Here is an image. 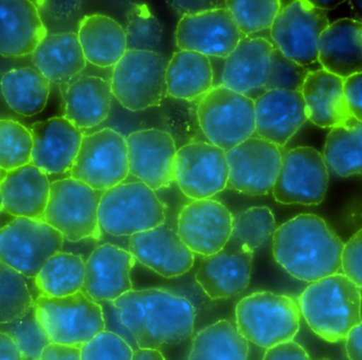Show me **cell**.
I'll use <instances>...</instances> for the list:
<instances>
[{"mask_svg": "<svg viewBox=\"0 0 362 360\" xmlns=\"http://www.w3.org/2000/svg\"><path fill=\"white\" fill-rule=\"evenodd\" d=\"M344 243L316 214L304 213L276 228L272 253L276 263L291 277L313 283L340 274Z\"/></svg>", "mask_w": 362, "mask_h": 360, "instance_id": "obj_1", "label": "cell"}, {"mask_svg": "<svg viewBox=\"0 0 362 360\" xmlns=\"http://www.w3.org/2000/svg\"><path fill=\"white\" fill-rule=\"evenodd\" d=\"M112 303L139 349L178 344L193 333V304L170 291L133 289Z\"/></svg>", "mask_w": 362, "mask_h": 360, "instance_id": "obj_2", "label": "cell"}, {"mask_svg": "<svg viewBox=\"0 0 362 360\" xmlns=\"http://www.w3.org/2000/svg\"><path fill=\"white\" fill-rule=\"evenodd\" d=\"M361 289L346 274L310 283L300 295V312L313 332L327 342L346 340L362 320Z\"/></svg>", "mask_w": 362, "mask_h": 360, "instance_id": "obj_3", "label": "cell"}, {"mask_svg": "<svg viewBox=\"0 0 362 360\" xmlns=\"http://www.w3.org/2000/svg\"><path fill=\"white\" fill-rule=\"evenodd\" d=\"M236 327L251 344L267 349L291 342L300 330L299 304L285 295L259 291L235 308Z\"/></svg>", "mask_w": 362, "mask_h": 360, "instance_id": "obj_4", "label": "cell"}, {"mask_svg": "<svg viewBox=\"0 0 362 360\" xmlns=\"http://www.w3.org/2000/svg\"><path fill=\"white\" fill-rule=\"evenodd\" d=\"M98 217L106 233L131 238L165 223L167 208L141 181L123 182L101 194Z\"/></svg>", "mask_w": 362, "mask_h": 360, "instance_id": "obj_5", "label": "cell"}, {"mask_svg": "<svg viewBox=\"0 0 362 360\" xmlns=\"http://www.w3.org/2000/svg\"><path fill=\"white\" fill-rule=\"evenodd\" d=\"M34 308L51 344L81 348L105 331L101 304L82 291L62 298L38 295Z\"/></svg>", "mask_w": 362, "mask_h": 360, "instance_id": "obj_6", "label": "cell"}, {"mask_svg": "<svg viewBox=\"0 0 362 360\" xmlns=\"http://www.w3.org/2000/svg\"><path fill=\"white\" fill-rule=\"evenodd\" d=\"M196 115L208 142L225 152L255 135V101L223 85L198 100Z\"/></svg>", "mask_w": 362, "mask_h": 360, "instance_id": "obj_7", "label": "cell"}, {"mask_svg": "<svg viewBox=\"0 0 362 360\" xmlns=\"http://www.w3.org/2000/svg\"><path fill=\"white\" fill-rule=\"evenodd\" d=\"M168 64L159 52L127 50L112 69V97L131 112L160 106Z\"/></svg>", "mask_w": 362, "mask_h": 360, "instance_id": "obj_8", "label": "cell"}, {"mask_svg": "<svg viewBox=\"0 0 362 360\" xmlns=\"http://www.w3.org/2000/svg\"><path fill=\"white\" fill-rule=\"evenodd\" d=\"M100 197L99 192L82 181L71 178L52 181L44 221L69 242L99 238Z\"/></svg>", "mask_w": 362, "mask_h": 360, "instance_id": "obj_9", "label": "cell"}, {"mask_svg": "<svg viewBox=\"0 0 362 360\" xmlns=\"http://www.w3.org/2000/svg\"><path fill=\"white\" fill-rule=\"evenodd\" d=\"M64 240L44 219L13 217L0 227V263L34 280L44 264L62 251Z\"/></svg>", "mask_w": 362, "mask_h": 360, "instance_id": "obj_10", "label": "cell"}, {"mask_svg": "<svg viewBox=\"0 0 362 360\" xmlns=\"http://www.w3.org/2000/svg\"><path fill=\"white\" fill-rule=\"evenodd\" d=\"M69 174L98 192L124 182L129 175L127 137L110 127L84 135Z\"/></svg>", "mask_w": 362, "mask_h": 360, "instance_id": "obj_11", "label": "cell"}, {"mask_svg": "<svg viewBox=\"0 0 362 360\" xmlns=\"http://www.w3.org/2000/svg\"><path fill=\"white\" fill-rule=\"evenodd\" d=\"M329 25L327 12L310 0H296L281 8L270 28V42L291 61L308 67L318 63V45Z\"/></svg>", "mask_w": 362, "mask_h": 360, "instance_id": "obj_12", "label": "cell"}, {"mask_svg": "<svg viewBox=\"0 0 362 360\" xmlns=\"http://www.w3.org/2000/svg\"><path fill=\"white\" fill-rule=\"evenodd\" d=\"M329 180L323 155L310 146H298L283 155L272 195L283 204L317 206L325 200Z\"/></svg>", "mask_w": 362, "mask_h": 360, "instance_id": "obj_13", "label": "cell"}, {"mask_svg": "<svg viewBox=\"0 0 362 360\" xmlns=\"http://www.w3.org/2000/svg\"><path fill=\"white\" fill-rule=\"evenodd\" d=\"M226 152L208 141H193L178 148L174 181L192 200L210 199L228 185Z\"/></svg>", "mask_w": 362, "mask_h": 360, "instance_id": "obj_14", "label": "cell"}, {"mask_svg": "<svg viewBox=\"0 0 362 360\" xmlns=\"http://www.w3.org/2000/svg\"><path fill=\"white\" fill-rule=\"evenodd\" d=\"M227 187L250 196L266 195L274 189L283 154L276 144L255 135L226 152Z\"/></svg>", "mask_w": 362, "mask_h": 360, "instance_id": "obj_15", "label": "cell"}, {"mask_svg": "<svg viewBox=\"0 0 362 360\" xmlns=\"http://www.w3.org/2000/svg\"><path fill=\"white\" fill-rule=\"evenodd\" d=\"M233 215L214 199L192 200L178 214L177 233L194 255L221 252L231 236Z\"/></svg>", "mask_w": 362, "mask_h": 360, "instance_id": "obj_16", "label": "cell"}, {"mask_svg": "<svg viewBox=\"0 0 362 360\" xmlns=\"http://www.w3.org/2000/svg\"><path fill=\"white\" fill-rule=\"evenodd\" d=\"M129 174L153 191L169 187L174 181L177 144L165 129H144L127 137Z\"/></svg>", "mask_w": 362, "mask_h": 360, "instance_id": "obj_17", "label": "cell"}, {"mask_svg": "<svg viewBox=\"0 0 362 360\" xmlns=\"http://www.w3.org/2000/svg\"><path fill=\"white\" fill-rule=\"evenodd\" d=\"M242 38L226 6L181 17L175 33L180 50L219 59H227Z\"/></svg>", "mask_w": 362, "mask_h": 360, "instance_id": "obj_18", "label": "cell"}, {"mask_svg": "<svg viewBox=\"0 0 362 360\" xmlns=\"http://www.w3.org/2000/svg\"><path fill=\"white\" fill-rule=\"evenodd\" d=\"M32 165L47 175L71 171L80 152L84 134L65 117L38 121L31 127Z\"/></svg>", "mask_w": 362, "mask_h": 360, "instance_id": "obj_19", "label": "cell"}, {"mask_svg": "<svg viewBox=\"0 0 362 360\" xmlns=\"http://www.w3.org/2000/svg\"><path fill=\"white\" fill-rule=\"evenodd\" d=\"M274 47L261 36L243 37L225 59L221 85L255 101L265 93Z\"/></svg>", "mask_w": 362, "mask_h": 360, "instance_id": "obj_20", "label": "cell"}, {"mask_svg": "<svg viewBox=\"0 0 362 360\" xmlns=\"http://www.w3.org/2000/svg\"><path fill=\"white\" fill-rule=\"evenodd\" d=\"M129 252L142 265L165 278H177L194 265V253L185 246L177 230L168 223L129 238Z\"/></svg>", "mask_w": 362, "mask_h": 360, "instance_id": "obj_21", "label": "cell"}, {"mask_svg": "<svg viewBox=\"0 0 362 360\" xmlns=\"http://www.w3.org/2000/svg\"><path fill=\"white\" fill-rule=\"evenodd\" d=\"M255 135L284 148L308 120L300 91H269L255 100Z\"/></svg>", "mask_w": 362, "mask_h": 360, "instance_id": "obj_22", "label": "cell"}, {"mask_svg": "<svg viewBox=\"0 0 362 360\" xmlns=\"http://www.w3.org/2000/svg\"><path fill=\"white\" fill-rule=\"evenodd\" d=\"M136 259L129 251L112 244L95 248L86 261L84 291L97 302H112L133 291L131 272Z\"/></svg>", "mask_w": 362, "mask_h": 360, "instance_id": "obj_23", "label": "cell"}, {"mask_svg": "<svg viewBox=\"0 0 362 360\" xmlns=\"http://www.w3.org/2000/svg\"><path fill=\"white\" fill-rule=\"evenodd\" d=\"M64 116L78 129L99 127L112 110L110 81L97 76H83L59 85Z\"/></svg>", "mask_w": 362, "mask_h": 360, "instance_id": "obj_24", "label": "cell"}, {"mask_svg": "<svg viewBox=\"0 0 362 360\" xmlns=\"http://www.w3.org/2000/svg\"><path fill=\"white\" fill-rule=\"evenodd\" d=\"M50 185L49 176L32 163L6 172L0 180L2 212L13 217L44 219Z\"/></svg>", "mask_w": 362, "mask_h": 360, "instance_id": "obj_25", "label": "cell"}, {"mask_svg": "<svg viewBox=\"0 0 362 360\" xmlns=\"http://www.w3.org/2000/svg\"><path fill=\"white\" fill-rule=\"evenodd\" d=\"M46 35L35 1L0 0L1 57L32 55Z\"/></svg>", "mask_w": 362, "mask_h": 360, "instance_id": "obj_26", "label": "cell"}, {"mask_svg": "<svg viewBox=\"0 0 362 360\" xmlns=\"http://www.w3.org/2000/svg\"><path fill=\"white\" fill-rule=\"evenodd\" d=\"M308 120L321 129H334L352 119L344 80L327 70H310L301 89Z\"/></svg>", "mask_w": 362, "mask_h": 360, "instance_id": "obj_27", "label": "cell"}, {"mask_svg": "<svg viewBox=\"0 0 362 360\" xmlns=\"http://www.w3.org/2000/svg\"><path fill=\"white\" fill-rule=\"evenodd\" d=\"M322 69L346 79L362 72V23L342 18L329 23L318 45Z\"/></svg>", "mask_w": 362, "mask_h": 360, "instance_id": "obj_28", "label": "cell"}, {"mask_svg": "<svg viewBox=\"0 0 362 360\" xmlns=\"http://www.w3.org/2000/svg\"><path fill=\"white\" fill-rule=\"evenodd\" d=\"M253 253H215L204 257L195 274L197 284L212 300L229 299L247 289L252 272Z\"/></svg>", "mask_w": 362, "mask_h": 360, "instance_id": "obj_29", "label": "cell"}, {"mask_svg": "<svg viewBox=\"0 0 362 360\" xmlns=\"http://www.w3.org/2000/svg\"><path fill=\"white\" fill-rule=\"evenodd\" d=\"M76 34L87 63L95 67L112 69L127 53L124 28L107 15H85Z\"/></svg>", "mask_w": 362, "mask_h": 360, "instance_id": "obj_30", "label": "cell"}, {"mask_svg": "<svg viewBox=\"0 0 362 360\" xmlns=\"http://www.w3.org/2000/svg\"><path fill=\"white\" fill-rule=\"evenodd\" d=\"M32 63L47 80L59 85L78 78L87 66L76 33L45 36L32 54Z\"/></svg>", "mask_w": 362, "mask_h": 360, "instance_id": "obj_31", "label": "cell"}, {"mask_svg": "<svg viewBox=\"0 0 362 360\" xmlns=\"http://www.w3.org/2000/svg\"><path fill=\"white\" fill-rule=\"evenodd\" d=\"M214 87V69L210 57L193 51L174 53L165 70L168 98L192 102L202 99Z\"/></svg>", "mask_w": 362, "mask_h": 360, "instance_id": "obj_32", "label": "cell"}, {"mask_svg": "<svg viewBox=\"0 0 362 360\" xmlns=\"http://www.w3.org/2000/svg\"><path fill=\"white\" fill-rule=\"evenodd\" d=\"M51 83L34 67L13 68L2 74L0 89L8 108L23 117H33L46 108Z\"/></svg>", "mask_w": 362, "mask_h": 360, "instance_id": "obj_33", "label": "cell"}, {"mask_svg": "<svg viewBox=\"0 0 362 360\" xmlns=\"http://www.w3.org/2000/svg\"><path fill=\"white\" fill-rule=\"evenodd\" d=\"M248 340L227 320L217 321L198 332L189 354V360H248Z\"/></svg>", "mask_w": 362, "mask_h": 360, "instance_id": "obj_34", "label": "cell"}, {"mask_svg": "<svg viewBox=\"0 0 362 360\" xmlns=\"http://www.w3.org/2000/svg\"><path fill=\"white\" fill-rule=\"evenodd\" d=\"M86 262L71 252L55 253L34 279L40 295L50 298L67 297L82 291Z\"/></svg>", "mask_w": 362, "mask_h": 360, "instance_id": "obj_35", "label": "cell"}, {"mask_svg": "<svg viewBox=\"0 0 362 360\" xmlns=\"http://www.w3.org/2000/svg\"><path fill=\"white\" fill-rule=\"evenodd\" d=\"M323 157L327 168L341 178L362 175V122L351 119L334 127L325 141Z\"/></svg>", "mask_w": 362, "mask_h": 360, "instance_id": "obj_36", "label": "cell"}, {"mask_svg": "<svg viewBox=\"0 0 362 360\" xmlns=\"http://www.w3.org/2000/svg\"><path fill=\"white\" fill-rule=\"evenodd\" d=\"M276 231L274 213L267 207H252L234 217L231 236L223 252L255 253Z\"/></svg>", "mask_w": 362, "mask_h": 360, "instance_id": "obj_37", "label": "cell"}, {"mask_svg": "<svg viewBox=\"0 0 362 360\" xmlns=\"http://www.w3.org/2000/svg\"><path fill=\"white\" fill-rule=\"evenodd\" d=\"M25 277L6 264L0 263V325L23 318L34 306Z\"/></svg>", "mask_w": 362, "mask_h": 360, "instance_id": "obj_38", "label": "cell"}, {"mask_svg": "<svg viewBox=\"0 0 362 360\" xmlns=\"http://www.w3.org/2000/svg\"><path fill=\"white\" fill-rule=\"evenodd\" d=\"M225 6L243 37L270 30L282 4L279 0H228Z\"/></svg>", "mask_w": 362, "mask_h": 360, "instance_id": "obj_39", "label": "cell"}, {"mask_svg": "<svg viewBox=\"0 0 362 360\" xmlns=\"http://www.w3.org/2000/svg\"><path fill=\"white\" fill-rule=\"evenodd\" d=\"M31 131L18 121L0 119V170L10 172L32 161Z\"/></svg>", "mask_w": 362, "mask_h": 360, "instance_id": "obj_40", "label": "cell"}, {"mask_svg": "<svg viewBox=\"0 0 362 360\" xmlns=\"http://www.w3.org/2000/svg\"><path fill=\"white\" fill-rule=\"evenodd\" d=\"M124 30L127 50L157 52L163 40V25L146 4L129 8Z\"/></svg>", "mask_w": 362, "mask_h": 360, "instance_id": "obj_41", "label": "cell"}, {"mask_svg": "<svg viewBox=\"0 0 362 360\" xmlns=\"http://www.w3.org/2000/svg\"><path fill=\"white\" fill-rule=\"evenodd\" d=\"M40 21L47 35L52 34L78 33V25L83 17L82 1H35Z\"/></svg>", "mask_w": 362, "mask_h": 360, "instance_id": "obj_42", "label": "cell"}, {"mask_svg": "<svg viewBox=\"0 0 362 360\" xmlns=\"http://www.w3.org/2000/svg\"><path fill=\"white\" fill-rule=\"evenodd\" d=\"M0 331L8 334L16 342L23 354V360H36L42 351L51 344L48 336L42 330L36 317L35 308H32L27 315L8 325Z\"/></svg>", "mask_w": 362, "mask_h": 360, "instance_id": "obj_43", "label": "cell"}, {"mask_svg": "<svg viewBox=\"0 0 362 360\" xmlns=\"http://www.w3.org/2000/svg\"><path fill=\"white\" fill-rule=\"evenodd\" d=\"M310 70L285 57L280 50L274 48L270 59V72L266 91H300Z\"/></svg>", "mask_w": 362, "mask_h": 360, "instance_id": "obj_44", "label": "cell"}, {"mask_svg": "<svg viewBox=\"0 0 362 360\" xmlns=\"http://www.w3.org/2000/svg\"><path fill=\"white\" fill-rule=\"evenodd\" d=\"M134 352L124 338L105 330L81 347V360H132Z\"/></svg>", "mask_w": 362, "mask_h": 360, "instance_id": "obj_45", "label": "cell"}, {"mask_svg": "<svg viewBox=\"0 0 362 360\" xmlns=\"http://www.w3.org/2000/svg\"><path fill=\"white\" fill-rule=\"evenodd\" d=\"M341 270L342 274L362 289V229L353 234L344 244Z\"/></svg>", "mask_w": 362, "mask_h": 360, "instance_id": "obj_46", "label": "cell"}, {"mask_svg": "<svg viewBox=\"0 0 362 360\" xmlns=\"http://www.w3.org/2000/svg\"><path fill=\"white\" fill-rule=\"evenodd\" d=\"M344 93L351 116L362 122V72L344 80Z\"/></svg>", "mask_w": 362, "mask_h": 360, "instance_id": "obj_47", "label": "cell"}, {"mask_svg": "<svg viewBox=\"0 0 362 360\" xmlns=\"http://www.w3.org/2000/svg\"><path fill=\"white\" fill-rule=\"evenodd\" d=\"M263 360H310L303 347L297 342H284L267 349Z\"/></svg>", "mask_w": 362, "mask_h": 360, "instance_id": "obj_48", "label": "cell"}, {"mask_svg": "<svg viewBox=\"0 0 362 360\" xmlns=\"http://www.w3.org/2000/svg\"><path fill=\"white\" fill-rule=\"evenodd\" d=\"M173 10L185 15H195L214 8H223L225 1H206V0H178V1H169Z\"/></svg>", "mask_w": 362, "mask_h": 360, "instance_id": "obj_49", "label": "cell"}, {"mask_svg": "<svg viewBox=\"0 0 362 360\" xmlns=\"http://www.w3.org/2000/svg\"><path fill=\"white\" fill-rule=\"evenodd\" d=\"M36 360H81V348L50 344L42 351Z\"/></svg>", "mask_w": 362, "mask_h": 360, "instance_id": "obj_50", "label": "cell"}, {"mask_svg": "<svg viewBox=\"0 0 362 360\" xmlns=\"http://www.w3.org/2000/svg\"><path fill=\"white\" fill-rule=\"evenodd\" d=\"M346 350L350 360H362V320L346 337Z\"/></svg>", "mask_w": 362, "mask_h": 360, "instance_id": "obj_51", "label": "cell"}, {"mask_svg": "<svg viewBox=\"0 0 362 360\" xmlns=\"http://www.w3.org/2000/svg\"><path fill=\"white\" fill-rule=\"evenodd\" d=\"M0 360H23L15 340L2 331H0Z\"/></svg>", "mask_w": 362, "mask_h": 360, "instance_id": "obj_52", "label": "cell"}, {"mask_svg": "<svg viewBox=\"0 0 362 360\" xmlns=\"http://www.w3.org/2000/svg\"><path fill=\"white\" fill-rule=\"evenodd\" d=\"M132 360H167L163 353L155 349H137Z\"/></svg>", "mask_w": 362, "mask_h": 360, "instance_id": "obj_53", "label": "cell"}, {"mask_svg": "<svg viewBox=\"0 0 362 360\" xmlns=\"http://www.w3.org/2000/svg\"><path fill=\"white\" fill-rule=\"evenodd\" d=\"M313 6H316L319 10L327 11L333 10L339 4H344V1H338V0H310Z\"/></svg>", "mask_w": 362, "mask_h": 360, "instance_id": "obj_54", "label": "cell"}, {"mask_svg": "<svg viewBox=\"0 0 362 360\" xmlns=\"http://www.w3.org/2000/svg\"><path fill=\"white\" fill-rule=\"evenodd\" d=\"M350 6L354 14L355 21L362 23V0H352L350 1Z\"/></svg>", "mask_w": 362, "mask_h": 360, "instance_id": "obj_55", "label": "cell"}, {"mask_svg": "<svg viewBox=\"0 0 362 360\" xmlns=\"http://www.w3.org/2000/svg\"><path fill=\"white\" fill-rule=\"evenodd\" d=\"M2 212L1 195H0V214Z\"/></svg>", "mask_w": 362, "mask_h": 360, "instance_id": "obj_56", "label": "cell"}, {"mask_svg": "<svg viewBox=\"0 0 362 360\" xmlns=\"http://www.w3.org/2000/svg\"><path fill=\"white\" fill-rule=\"evenodd\" d=\"M1 172H4V171H1V170H0V173H1ZM2 180V176H1V174H0V180Z\"/></svg>", "mask_w": 362, "mask_h": 360, "instance_id": "obj_57", "label": "cell"}]
</instances>
